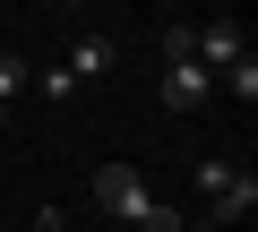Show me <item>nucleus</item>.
<instances>
[{
    "mask_svg": "<svg viewBox=\"0 0 258 232\" xmlns=\"http://www.w3.org/2000/svg\"><path fill=\"white\" fill-rule=\"evenodd\" d=\"M26 232H69V223H60V206H35V223H26Z\"/></svg>",
    "mask_w": 258,
    "mask_h": 232,
    "instance_id": "9d476101",
    "label": "nucleus"
},
{
    "mask_svg": "<svg viewBox=\"0 0 258 232\" xmlns=\"http://www.w3.org/2000/svg\"><path fill=\"white\" fill-rule=\"evenodd\" d=\"M112 60H120V52H112V35H78V43H69V60H60V69H69V78H78V86H95V78H112Z\"/></svg>",
    "mask_w": 258,
    "mask_h": 232,
    "instance_id": "39448f33",
    "label": "nucleus"
},
{
    "mask_svg": "<svg viewBox=\"0 0 258 232\" xmlns=\"http://www.w3.org/2000/svg\"><path fill=\"white\" fill-rule=\"evenodd\" d=\"M147 198H155V189H147V172H138V164H103V172H95V206H103V215H120V223H138V215H147Z\"/></svg>",
    "mask_w": 258,
    "mask_h": 232,
    "instance_id": "f03ea898",
    "label": "nucleus"
},
{
    "mask_svg": "<svg viewBox=\"0 0 258 232\" xmlns=\"http://www.w3.org/2000/svg\"><path fill=\"white\" fill-rule=\"evenodd\" d=\"M241 52H249V43H241V26H232V18H189V60H198L207 78H224Z\"/></svg>",
    "mask_w": 258,
    "mask_h": 232,
    "instance_id": "7ed1b4c3",
    "label": "nucleus"
},
{
    "mask_svg": "<svg viewBox=\"0 0 258 232\" xmlns=\"http://www.w3.org/2000/svg\"><path fill=\"white\" fill-rule=\"evenodd\" d=\"M207 95H215V78L198 60H164V112H198Z\"/></svg>",
    "mask_w": 258,
    "mask_h": 232,
    "instance_id": "20e7f679",
    "label": "nucleus"
},
{
    "mask_svg": "<svg viewBox=\"0 0 258 232\" xmlns=\"http://www.w3.org/2000/svg\"><path fill=\"white\" fill-rule=\"evenodd\" d=\"M198 198H207V232H232L249 206H258V172L249 164H232V155H198Z\"/></svg>",
    "mask_w": 258,
    "mask_h": 232,
    "instance_id": "f257e3e1",
    "label": "nucleus"
},
{
    "mask_svg": "<svg viewBox=\"0 0 258 232\" xmlns=\"http://www.w3.org/2000/svg\"><path fill=\"white\" fill-rule=\"evenodd\" d=\"M215 86H232V95H241V103H258V60H249V52H241V60H232V69H224V78H215Z\"/></svg>",
    "mask_w": 258,
    "mask_h": 232,
    "instance_id": "0eeeda50",
    "label": "nucleus"
},
{
    "mask_svg": "<svg viewBox=\"0 0 258 232\" xmlns=\"http://www.w3.org/2000/svg\"><path fill=\"white\" fill-rule=\"evenodd\" d=\"M138 232H189V215H181V206H164V198H147V215H138Z\"/></svg>",
    "mask_w": 258,
    "mask_h": 232,
    "instance_id": "6e6552de",
    "label": "nucleus"
},
{
    "mask_svg": "<svg viewBox=\"0 0 258 232\" xmlns=\"http://www.w3.org/2000/svg\"><path fill=\"white\" fill-rule=\"evenodd\" d=\"M35 9H69V0H35Z\"/></svg>",
    "mask_w": 258,
    "mask_h": 232,
    "instance_id": "9b49d317",
    "label": "nucleus"
},
{
    "mask_svg": "<svg viewBox=\"0 0 258 232\" xmlns=\"http://www.w3.org/2000/svg\"><path fill=\"white\" fill-rule=\"evenodd\" d=\"M26 78H35V60H26V52H0V112L26 95Z\"/></svg>",
    "mask_w": 258,
    "mask_h": 232,
    "instance_id": "423d86ee",
    "label": "nucleus"
},
{
    "mask_svg": "<svg viewBox=\"0 0 258 232\" xmlns=\"http://www.w3.org/2000/svg\"><path fill=\"white\" fill-rule=\"evenodd\" d=\"M35 86H43V103H69V95H78V78H69V69H35Z\"/></svg>",
    "mask_w": 258,
    "mask_h": 232,
    "instance_id": "1a4fd4ad",
    "label": "nucleus"
},
{
    "mask_svg": "<svg viewBox=\"0 0 258 232\" xmlns=\"http://www.w3.org/2000/svg\"><path fill=\"white\" fill-rule=\"evenodd\" d=\"M0 121H9V112H0Z\"/></svg>",
    "mask_w": 258,
    "mask_h": 232,
    "instance_id": "f8f14e48",
    "label": "nucleus"
}]
</instances>
